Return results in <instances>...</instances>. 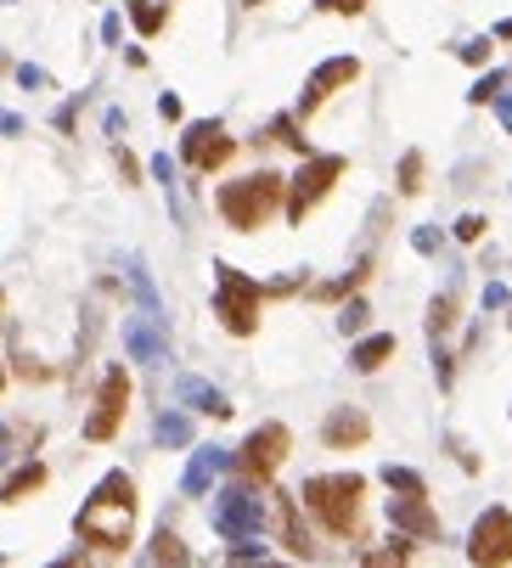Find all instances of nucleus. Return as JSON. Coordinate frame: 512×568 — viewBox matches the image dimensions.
Returning <instances> with one entry per match:
<instances>
[{"label": "nucleus", "mask_w": 512, "mask_h": 568, "mask_svg": "<svg viewBox=\"0 0 512 568\" xmlns=\"http://www.w3.org/2000/svg\"><path fill=\"white\" fill-rule=\"evenodd\" d=\"M371 439V416L360 405H333L327 422H321V445L327 450H360Z\"/></svg>", "instance_id": "f8f14e48"}, {"label": "nucleus", "mask_w": 512, "mask_h": 568, "mask_svg": "<svg viewBox=\"0 0 512 568\" xmlns=\"http://www.w3.org/2000/svg\"><path fill=\"white\" fill-rule=\"evenodd\" d=\"M135 512H142V501H135V479L130 472H108V479L90 490V501L79 506L74 535L85 546H97V552H124L135 541Z\"/></svg>", "instance_id": "f257e3e1"}, {"label": "nucleus", "mask_w": 512, "mask_h": 568, "mask_svg": "<svg viewBox=\"0 0 512 568\" xmlns=\"http://www.w3.org/2000/svg\"><path fill=\"white\" fill-rule=\"evenodd\" d=\"M0 389H7V366H0Z\"/></svg>", "instance_id": "c03bdc74"}, {"label": "nucleus", "mask_w": 512, "mask_h": 568, "mask_svg": "<svg viewBox=\"0 0 512 568\" xmlns=\"http://www.w3.org/2000/svg\"><path fill=\"white\" fill-rule=\"evenodd\" d=\"M360 79V63L355 57H333V63H321L310 79H304V97H299V113H315L321 102L333 97V90H344V85H355Z\"/></svg>", "instance_id": "ddd939ff"}, {"label": "nucleus", "mask_w": 512, "mask_h": 568, "mask_svg": "<svg viewBox=\"0 0 512 568\" xmlns=\"http://www.w3.org/2000/svg\"><path fill=\"white\" fill-rule=\"evenodd\" d=\"M496 119H501V124L512 130V97H496Z\"/></svg>", "instance_id": "ea45409f"}, {"label": "nucleus", "mask_w": 512, "mask_h": 568, "mask_svg": "<svg viewBox=\"0 0 512 568\" xmlns=\"http://www.w3.org/2000/svg\"><path fill=\"white\" fill-rule=\"evenodd\" d=\"M366 315H371V310H366V299H349V304H344V315H338V326H344V333H360Z\"/></svg>", "instance_id": "cd10ccee"}, {"label": "nucleus", "mask_w": 512, "mask_h": 568, "mask_svg": "<svg viewBox=\"0 0 512 568\" xmlns=\"http://www.w3.org/2000/svg\"><path fill=\"white\" fill-rule=\"evenodd\" d=\"M450 321H456V299H450V293H439V299L428 304V333H434V344L445 338V326H450Z\"/></svg>", "instance_id": "393cba45"}, {"label": "nucleus", "mask_w": 512, "mask_h": 568, "mask_svg": "<svg viewBox=\"0 0 512 568\" xmlns=\"http://www.w3.org/2000/svg\"><path fill=\"white\" fill-rule=\"evenodd\" d=\"M270 495H276L270 506H276V530H282V546H288L293 557H315V541H310V530H304L299 506H293V501H288L282 490H270Z\"/></svg>", "instance_id": "2eb2a0df"}, {"label": "nucleus", "mask_w": 512, "mask_h": 568, "mask_svg": "<svg viewBox=\"0 0 512 568\" xmlns=\"http://www.w3.org/2000/svg\"><path fill=\"white\" fill-rule=\"evenodd\" d=\"M496 40H512V18H501V23H496Z\"/></svg>", "instance_id": "37998d69"}, {"label": "nucleus", "mask_w": 512, "mask_h": 568, "mask_svg": "<svg viewBox=\"0 0 512 568\" xmlns=\"http://www.w3.org/2000/svg\"><path fill=\"white\" fill-rule=\"evenodd\" d=\"M180 400H192L203 416H231V400L214 383H203V377H180Z\"/></svg>", "instance_id": "a211bd4d"}, {"label": "nucleus", "mask_w": 512, "mask_h": 568, "mask_svg": "<svg viewBox=\"0 0 512 568\" xmlns=\"http://www.w3.org/2000/svg\"><path fill=\"white\" fill-rule=\"evenodd\" d=\"M0 310H7V293H0Z\"/></svg>", "instance_id": "a18cd8bd"}, {"label": "nucleus", "mask_w": 512, "mask_h": 568, "mask_svg": "<svg viewBox=\"0 0 512 568\" xmlns=\"http://www.w3.org/2000/svg\"><path fill=\"white\" fill-rule=\"evenodd\" d=\"M214 203H220L231 231H259V225H270L276 209L288 203V175L259 169V175H243V180H225Z\"/></svg>", "instance_id": "7ed1b4c3"}, {"label": "nucleus", "mask_w": 512, "mask_h": 568, "mask_svg": "<svg viewBox=\"0 0 512 568\" xmlns=\"http://www.w3.org/2000/svg\"><path fill=\"white\" fill-rule=\"evenodd\" d=\"M147 568H192V552H186V541H180L175 530H158V535H153Z\"/></svg>", "instance_id": "6ab92c4d"}, {"label": "nucleus", "mask_w": 512, "mask_h": 568, "mask_svg": "<svg viewBox=\"0 0 512 568\" xmlns=\"http://www.w3.org/2000/svg\"><path fill=\"white\" fill-rule=\"evenodd\" d=\"M411 243H416V254H434V248H439V231H428V225H423V231L411 236Z\"/></svg>", "instance_id": "f704fd0d"}, {"label": "nucleus", "mask_w": 512, "mask_h": 568, "mask_svg": "<svg viewBox=\"0 0 512 568\" xmlns=\"http://www.w3.org/2000/svg\"><path fill=\"white\" fill-rule=\"evenodd\" d=\"M468 563L474 568H507L512 563V512L507 506L479 512V524L468 530Z\"/></svg>", "instance_id": "1a4fd4ad"}, {"label": "nucleus", "mask_w": 512, "mask_h": 568, "mask_svg": "<svg viewBox=\"0 0 512 568\" xmlns=\"http://www.w3.org/2000/svg\"><path fill=\"white\" fill-rule=\"evenodd\" d=\"M130 23H135V29H142V34L153 40V34L169 23V12H164V7H153V0H130Z\"/></svg>", "instance_id": "b1692460"}, {"label": "nucleus", "mask_w": 512, "mask_h": 568, "mask_svg": "<svg viewBox=\"0 0 512 568\" xmlns=\"http://www.w3.org/2000/svg\"><path fill=\"white\" fill-rule=\"evenodd\" d=\"M153 439H158L164 450H180L186 439H192V416H186V411H164V416L153 422Z\"/></svg>", "instance_id": "aec40b11"}, {"label": "nucleus", "mask_w": 512, "mask_h": 568, "mask_svg": "<svg viewBox=\"0 0 512 568\" xmlns=\"http://www.w3.org/2000/svg\"><path fill=\"white\" fill-rule=\"evenodd\" d=\"M18 85H29V90H40V85H45V74H40V68H18Z\"/></svg>", "instance_id": "e433bc0d"}, {"label": "nucleus", "mask_w": 512, "mask_h": 568, "mask_svg": "<svg viewBox=\"0 0 512 568\" xmlns=\"http://www.w3.org/2000/svg\"><path fill=\"white\" fill-rule=\"evenodd\" d=\"M383 485L389 490H428L423 472H411V467H383Z\"/></svg>", "instance_id": "bb28decb"}, {"label": "nucleus", "mask_w": 512, "mask_h": 568, "mask_svg": "<svg viewBox=\"0 0 512 568\" xmlns=\"http://www.w3.org/2000/svg\"><path fill=\"white\" fill-rule=\"evenodd\" d=\"M501 85H507V74H485V79L468 90V97H474V102H496V97H501Z\"/></svg>", "instance_id": "c85d7f7f"}, {"label": "nucleus", "mask_w": 512, "mask_h": 568, "mask_svg": "<svg viewBox=\"0 0 512 568\" xmlns=\"http://www.w3.org/2000/svg\"><path fill=\"white\" fill-rule=\"evenodd\" d=\"M113 158H119V175H124V180H130V186H135V180H142V164H135V158H130V153H124V147H119V153H113Z\"/></svg>", "instance_id": "72a5a7b5"}, {"label": "nucleus", "mask_w": 512, "mask_h": 568, "mask_svg": "<svg viewBox=\"0 0 512 568\" xmlns=\"http://www.w3.org/2000/svg\"><path fill=\"white\" fill-rule=\"evenodd\" d=\"M0 563H7V557H0Z\"/></svg>", "instance_id": "49530a36"}, {"label": "nucleus", "mask_w": 512, "mask_h": 568, "mask_svg": "<svg viewBox=\"0 0 512 568\" xmlns=\"http://www.w3.org/2000/svg\"><path fill=\"white\" fill-rule=\"evenodd\" d=\"M225 461H231V456H225L220 445H203V450L192 456V467H186V479H180V490H186V495H203V490L214 485V472H220Z\"/></svg>", "instance_id": "f3484780"}, {"label": "nucleus", "mask_w": 512, "mask_h": 568, "mask_svg": "<svg viewBox=\"0 0 512 568\" xmlns=\"http://www.w3.org/2000/svg\"><path fill=\"white\" fill-rule=\"evenodd\" d=\"M434 371H439V389H450V383H456V360H450V349H445V344H434Z\"/></svg>", "instance_id": "c756f323"}, {"label": "nucleus", "mask_w": 512, "mask_h": 568, "mask_svg": "<svg viewBox=\"0 0 512 568\" xmlns=\"http://www.w3.org/2000/svg\"><path fill=\"white\" fill-rule=\"evenodd\" d=\"M52 568H90V557H85V552H68V557H57Z\"/></svg>", "instance_id": "58836bf2"}, {"label": "nucleus", "mask_w": 512, "mask_h": 568, "mask_svg": "<svg viewBox=\"0 0 512 568\" xmlns=\"http://www.w3.org/2000/svg\"><path fill=\"white\" fill-rule=\"evenodd\" d=\"M124 411H130V371H124V366H108V371H102V389H97V405H90V416H85V439H90V445H108V439L119 434Z\"/></svg>", "instance_id": "6e6552de"}, {"label": "nucleus", "mask_w": 512, "mask_h": 568, "mask_svg": "<svg viewBox=\"0 0 512 568\" xmlns=\"http://www.w3.org/2000/svg\"><path fill=\"white\" fill-rule=\"evenodd\" d=\"M400 192H405V198L423 192V153H405V158H400Z\"/></svg>", "instance_id": "a878e982"}, {"label": "nucleus", "mask_w": 512, "mask_h": 568, "mask_svg": "<svg viewBox=\"0 0 512 568\" xmlns=\"http://www.w3.org/2000/svg\"><path fill=\"white\" fill-rule=\"evenodd\" d=\"M153 175H158V180H164V186H175V180H169V175H175V164H169V158H164V153H158V158H153Z\"/></svg>", "instance_id": "4c0bfd02"}, {"label": "nucleus", "mask_w": 512, "mask_h": 568, "mask_svg": "<svg viewBox=\"0 0 512 568\" xmlns=\"http://www.w3.org/2000/svg\"><path fill=\"white\" fill-rule=\"evenodd\" d=\"M456 236H461V243H479V236H485V214H461V220H456Z\"/></svg>", "instance_id": "7c9ffc66"}, {"label": "nucleus", "mask_w": 512, "mask_h": 568, "mask_svg": "<svg viewBox=\"0 0 512 568\" xmlns=\"http://www.w3.org/2000/svg\"><path fill=\"white\" fill-rule=\"evenodd\" d=\"M389 524L405 535V541H439V517L428 506V490H394L389 495Z\"/></svg>", "instance_id": "9b49d317"}, {"label": "nucleus", "mask_w": 512, "mask_h": 568, "mask_svg": "<svg viewBox=\"0 0 512 568\" xmlns=\"http://www.w3.org/2000/svg\"><path fill=\"white\" fill-rule=\"evenodd\" d=\"M214 281H220V288H214V315H220V326H225L231 338H254V333H259L265 288H259L254 276H243L237 265H225V259L214 265Z\"/></svg>", "instance_id": "20e7f679"}, {"label": "nucleus", "mask_w": 512, "mask_h": 568, "mask_svg": "<svg viewBox=\"0 0 512 568\" xmlns=\"http://www.w3.org/2000/svg\"><path fill=\"white\" fill-rule=\"evenodd\" d=\"M0 130H7V135H23V119H12V113H0Z\"/></svg>", "instance_id": "79ce46f5"}, {"label": "nucleus", "mask_w": 512, "mask_h": 568, "mask_svg": "<svg viewBox=\"0 0 512 568\" xmlns=\"http://www.w3.org/2000/svg\"><path fill=\"white\" fill-rule=\"evenodd\" d=\"M461 63H490V40H468V45H461Z\"/></svg>", "instance_id": "2f4dec72"}, {"label": "nucleus", "mask_w": 512, "mask_h": 568, "mask_svg": "<svg viewBox=\"0 0 512 568\" xmlns=\"http://www.w3.org/2000/svg\"><path fill=\"white\" fill-rule=\"evenodd\" d=\"M7 456H12V428L0 422V467H7Z\"/></svg>", "instance_id": "a19ab883"}, {"label": "nucleus", "mask_w": 512, "mask_h": 568, "mask_svg": "<svg viewBox=\"0 0 512 568\" xmlns=\"http://www.w3.org/2000/svg\"><path fill=\"white\" fill-rule=\"evenodd\" d=\"M45 479H52V472H45V461H23L18 472H7V479H0V506L29 501L34 490H45Z\"/></svg>", "instance_id": "dca6fc26"}, {"label": "nucleus", "mask_w": 512, "mask_h": 568, "mask_svg": "<svg viewBox=\"0 0 512 568\" xmlns=\"http://www.w3.org/2000/svg\"><path fill=\"white\" fill-rule=\"evenodd\" d=\"M485 304H490V310H501V304H507V288H501V281H490V288H485Z\"/></svg>", "instance_id": "c9c22d12"}, {"label": "nucleus", "mask_w": 512, "mask_h": 568, "mask_svg": "<svg viewBox=\"0 0 512 568\" xmlns=\"http://www.w3.org/2000/svg\"><path fill=\"white\" fill-rule=\"evenodd\" d=\"M288 450H293V434L282 428V422H259V428L243 439V450L231 456V467L243 472V485H270L276 467L288 461Z\"/></svg>", "instance_id": "39448f33"}, {"label": "nucleus", "mask_w": 512, "mask_h": 568, "mask_svg": "<svg viewBox=\"0 0 512 568\" xmlns=\"http://www.w3.org/2000/svg\"><path fill=\"white\" fill-rule=\"evenodd\" d=\"M299 495H304V512L327 535H338V541L360 535V517H366V479L360 472H310Z\"/></svg>", "instance_id": "f03ea898"}, {"label": "nucleus", "mask_w": 512, "mask_h": 568, "mask_svg": "<svg viewBox=\"0 0 512 568\" xmlns=\"http://www.w3.org/2000/svg\"><path fill=\"white\" fill-rule=\"evenodd\" d=\"M366 276H371V259H360V265H355L349 276H338V281H321V288H315V299H327V304H333V299H344V293H355V288H360V281H366Z\"/></svg>", "instance_id": "5701e85b"}, {"label": "nucleus", "mask_w": 512, "mask_h": 568, "mask_svg": "<svg viewBox=\"0 0 512 568\" xmlns=\"http://www.w3.org/2000/svg\"><path fill=\"white\" fill-rule=\"evenodd\" d=\"M231 153H237V141L225 135V124H220V119H203V124H192V130L180 135V164H186V169H198V175L225 169V164H231Z\"/></svg>", "instance_id": "9d476101"}, {"label": "nucleus", "mask_w": 512, "mask_h": 568, "mask_svg": "<svg viewBox=\"0 0 512 568\" xmlns=\"http://www.w3.org/2000/svg\"><path fill=\"white\" fill-rule=\"evenodd\" d=\"M265 501L254 495V485H231V490H220V501H214V530L231 541V546H248L259 530H265Z\"/></svg>", "instance_id": "0eeeda50"}, {"label": "nucleus", "mask_w": 512, "mask_h": 568, "mask_svg": "<svg viewBox=\"0 0 512 568\" xmlns=\"http://www.w3.org/2000/svg\"><path fill=\"white\" fill-rule=\"evenodd\" d=\"M344 169H349V164H344L338 153H315V158H304V169L288 180V203H282V209H288V220L299 225V220H304V214H310V209L338 186V175H344Z\"/></svg>", "instance_id": "423d86ee"}, {"label": "nucleus", "mask_w": 512, "mask_h": 568, "mask_svg": "<svg viewBox=\"0 0 512 568\" xmlns=\"http://www.w3.org/2000/svg\"><path fill=\"white\" fill-rule=\"evenodd\" d=\"M124 344H130V355L142 360V366H158V360H169V338H164V326H158V310H147V315H130V326H124Z\"/></svg>", "instance_id": "4468645a"}, {"label": "nucleus", "mask_w": 512, "mask_h": 568, "mask_svg": "<svg viewBox=\"0 0 512 568\" xmlns=\"http://www.w3.org/2000/svg\"><path fill=\"white\" fill-rule=\"evenodd\" d=\"M360 568H411V541H405V535L383 541L378 552H366V557H360Z\"/></svg>", "instance_id": "412c9836"}, {"label": "nucleus", "mask_w": 512, "mask_h": 568, "mask_svg": "<svg viewBox=\"0 0 512 568\" xmlns=\"http://www.w3.org/2000/svg\"><path fill=\"white\" fill-rule=\"evenodd\" d=\"M327 12H338V18H360L366 12V0H321Z\"/></svg>", "instance_id": "473e14b6"}, {"label": "nucleus", "mask_w": 512, "mask_h": 568, "mask_svg": "<svg viewBox=\"0 0 512 568\" xmlns=\"http://www.w3.org/2000/svg\"><path fill=\"white\" fill-rule=\"evenodd\" d=\"M389 355H394V338H389V333H378V338H366V344H355L349 366H355V371H378V366H383Z\"/></svg>", "instance_id": "4be33fe9"}]
</instances>
